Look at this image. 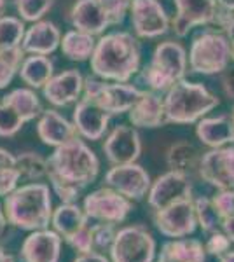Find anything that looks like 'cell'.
<instances>
[{
    "label": "cell",
    "mask_w": 234,
    "mask_h": 262,
    "mask_svg": "<svg viewBox=\"0 0 234 262\" xmlns=\"http://www.w3.org/2000/svg\"><path fill=\"white\" fill-rule=\"evenodd\" d=\"M91 232H93V247H95V252H100V253L110 252V248H112V245H114V239H116V234H117L116 224H109V222L93 224Z\"/></svg>",
    "instance_id": "38"
},
{
    "label": "cell",
    "mask_w": 234,
    "mask_h": 262,
    "mask_svg": "<svg viewBox=\"0 0 234 262\" xmlns=\"http://www.w3.org/2000/svg\"><path fill=\"white\" fill-rule=\"evenodd\" d=\"M196 137L203 145L210 149H219L227 143L234 142V129L231 116L222 114L215 117H203L201 121L196 122Z\"/></svg>",
    "instance_id": "24"
},
{
    "label": "cell",
    "mask_w": 234,
    "mask_h": 262,
    "mask_svg": "<svg viewBox=\"0 0 234 262\" xmlns=\"http://www.w3.org/2000/svg\"><path fill=\"white\" fill-rule=\"evenodd\" d=\"M82 208L89 221L109 222V224H122L127 215L133 210V201L117 192L116 189L100 187L96 191L89 192L82 201Z\"/></svg>",
    "instance_id": "9"
},
{
    "label": "cell",
    "mask_w": 234,
    "mask_h": 262,
    "mask_svg": "<svg viewBox=\"0 0 234 262\" xmlns=\"http://www.w3.org/2000/svg\"><path fill=\"white\" fill-rule=\"evenodd\" d=\"M231 121H232V129H234V107H232V112H231Z\"/></svg>",
    "instance_id": "51"
},
{
    "label": "cell",
    "mask_w": 234,
    "mask_h": 262,
    "mask_svg": "<svg viewBox=\"0 0 234 262\" xmlns=\"http://www.w3.org/2000/svg\"><path fill=\"white\" fill-rule=\"evenodd\" d=\"M63 238L54 229L32 231L19 248L23 262H59Z\"/></svg>",
    "instance_id": "19"
},
{
    "label": "cell",
    "mask_w": 234,
    "mask_h": 262,
    "mask_svg": "<svg viewBox=\"0 0 234 262\" xmlns=\"http://www.w3.org/2000/svg\"><path fill=\"white\" fill-rule=\"evenodd\" d=\"M103 182L131 201H142L143 198H147L152 185L151 175L138 163L112 166L105 173Z\"/></svg>",
    "instance_id": "12"
},
{
    "label": "cell",
    "mask_w": 234,
    "mask_h": 262,
    "mask_svg": "<svg viewBox=\"0 0 234 262\" xmlns=\"http://www.w3.org/2000/svg\"><path fill=\"white\" fill-rule=\"evenodd\" d=\"M4 100L14 108L25 119V122H30L37 117H40V114L44 112L40 103V98L37 96L35 90L32 88H16L11 93H7L4 96Z\"/></svg>",
    "instance_id": "30"
},
{
    "label": "cell",
    "mask_w": 234,
    "mask_h": 262,
    "mask_svg": "<svg viewBox=\"0 0 234 262\" xmlns=\"http://www.w3.org/2000/svg\"><path fill=\"white\" fill-rule=\"evenodd\" d=\"M96 37L89 35L86 32L80 30H72L65 32L61 37V44H59V49H61L63 56H67L70 61H88L91 60L93 53H95L96 48Z\"/></svg>",
    "instance_id": "29"
},
{
    "label": "cell",
    "mask_w": 234,
    "mask_h": 262,
    "mask_svg": "<svg viewBox=\"0 0 234 262\" xmlns=\"http://www.w3.org/2000/svg\"><path fill=\"white\" fill-rule=\"evenodd\" d=\"M103 152L112 166L137 163L142 154V140L137 128L126 124L116 126L105 138Z\"/></svg>",
    "instance_id": "16"
},
{
    "label": "cell",
    "mask_w": 234,
    "mask_h": 262,
    "mask_svg": "<svg viewBox=\"0 0 234 262\" xmlns=\"http://www.w3.org/2000/svg\"><path fill=\"white\" fill-rule=\"evenodd\" d=\"M163 100L166 124H194L219 105V98L203 84L185 79L173 84Z\"/></svg>",
    "instance_id": "4"
},
{
    "label": "cell",
    "mask_w": 234,
    "mask_h": 262,
    "mask_svg": "<svg viewBox=\"0 0 234 262\" xmlns=\"http://www.w3.org/2000/svg\"><path fill=\"white\" fill-rule=\"evenodd\" d=\"M7 0H0V18H4L6 16V12H7Z\"/></svg>",
    "instance_id": "50"
},
{
    "label": "cell",
    "mask_w": 234,
    "mask_h": 262,
    "mask_svg": "<svg viewBox=\"0 0 234 262\" xmlns=\"http://www.w3.org/2000/svg\"><path fill=\"white\" fill-rule=\"evenodd\" d=\"M138 37L130 32H110L100 35L96 42L89 67L93 75L109 82H130V79L140 72Z\"/></svg>",
    "instance_id": "2"
},
{
    "label": "cell",
    "mask_w": 234,
    "mask_h": 262,
    "mask_svg": "<svg viewBox=\"0 0 234 262\" xmlns=\"http://www.w3.org/2000/svg\"><path fill=\"white\" fill-rule=\"evenodd\" d=\"M4 212L9 226L21 231L48 229L53 221L51 189L44 182H28L4 198Z\"/></svg>",
    "instance_id": "3"
},
{
    "label": "cell",
    "mask_w": 234,
    "mask_h": 262,
    "mask_svg": "<svg viewBox=\"0 0 234 262\" xmlns=\"http://www.w3.org/2000/svg\"><path fill=\"white\" fill-rule=\"evenodd\" d=\"M198 177L217 191L234 189V145H224L205 152L199 163Z\"/></svg>",
    "instance_id": "14"
},
{
    "label": "cell",
    "mask_w": 234,
    "mask_h": 262,
    "mask_svg": "<svg viewBox=\"0 0 234 262\" xmlns=\"http://www.w3.org/2000/svg\"><path fill=\"white\" fill-rule=\"evenodd\" d=\"M72 28L86 32L89 35H103L110 25V19L98 0H75L67 16Z\"/></svg>",
    "instance_id": "20"
},
{
    "label": "cell",
    "mask_w": 234,
    "mask_h": 262,
    "mask_svg": "<svg viewBox=\"0 0 234 262\" xmlns=\"http://www.w3.org/2000/svg\"><path fill=\"white\" fill-rule=\"evenodd\" d=\"M206 248L199 239L178 238L166 242L157 252L156 262H206Z\"/></svg>",
    "instance_id": "26"
},
{
    "label": "cell",
    "mask_w": 234,
    "mask_h": 262,
    "mask_svg": "<svg viewBox=\"0 0 234 262\" xmlns=\"http://www.w3.org/2000/svg\"><path fill=\"white\" fill-rule=\"evenodd\" d=\"M100 161L80 137L63 143L48 158V180L61 203H75L98 179Z\"/></svg>",
    "instance_id": "1"
},
{
    "label": "cell",
    "mask_w": 234,
    "mask_h": 262,
    "mask_svg": "<svg viewBox=\"0 0 234 262\" xmlns=\"http://www.w3.org/2000/svg\"><path fill=\"white\" fill-rule=\"evenodd\" d=\"M203 154L198 150V147L190 142H175L166 152V164L172 171L184 173L194 179V173L198 175L199 163Z\"/></svg>",
    "instance_id": "27"
},
{
    "label": "cell",
    "mask_w": 234,
    "mask_h": 262,
    "mask_svg": "<svg viewBox=\"0 0 234 262\" xmlns=\"http://www.w3.org/2000/svg\"><path fill=\"white\" fill-rule=\"evenodd\" d=\"M27 124L23 117L19 116L14 108L7 103L6 100H0V137L2 138H11L16 133H19V129Z\"/></svg>",
    "instance_id": "37"
},
{
    "label": "cell",
    "mask_w": 234,
    "mask_h": 262,
    "mask_svg": "<svg viewBox=\"0 0 234 262\" xmlns=\"http://www.w3.org/2000/svg\"><path fill=\"white\" fill-rule=\"evenodd\" d=\"M84 93V77L79 70L69 69L54 74L53 79L42 88V96L53 107H69L77 103Z\"/></svg>",
    "instance_id": "18"
},
{
    "label": "cell",
    "mask_w": 234,
    "mask_h": 262,
    "mask_svg": "<svg viewBox=\"0 0 234 262\" xmlns=\"http://www.w3.org/2000/svg\"><path fill=\"white\" fill-rule=\"evenodd\" d=\"M127 117L135 128H159L166 124L164 100L161 98L159 93L145 90L140 100L133 105V108L127 112Z\"/></svg>",
    "instance_id": "23"
},
{
    "label": "cell",
    "mask_w": 234,
    "mask_h": 262,
    "mask_svg": "<svg viewBox=\"0 0 234 262\" xmlns=\"http://www.w3.org/2000/svg\"><path fill=\"white\" fill-rule=\"evenodd\" d=\"M61 30L56 23L49 19H40L32 23V27L27 28L25 39L21 48L27 54H40V56H49L61 44Z\"/></svg>",
    "instance_id": "21"
},
{
    "label": "cell",
    "mask_w": 234,
    "mask_h": 262,
    "mask_svg": "<svg viewBox=\"0 0 234 262\" xmlns=\"http://www.w3.org/2000/svg\"><path fill=\"white\" fill-rule=\"evenodd\" d=\"M112 116L101 108L96 101L89 98H80L74 107L72 114V122H74L77 135L84 140H101L109 129V122Z\"/></svg>",
    "instance_id": "17"
},
{
    "label": "cell",
    "mask_w": 234,
    "mask_h": 262,
    "mask_svg": "<svg viewBox=\"0 0 234 262\" xmlns=\"http://www.w3.org/2000/svg\"><path fill=\"white\" fill-rule=\"evenodd\" d=\"M54 75V63L49 56L28 54L21 63L19 79L32 90H42Z\"/></svg>",
    "instance_id": "28"
},
{
    "label": "cell",
    "mask_w": 234,
    "mask_h": 262,
    "mask_svg": "<svg viewBox=\"0 0 234 262\" xmlns=\"http://www.w3.org/2000/svg\"><path fill=\"white\" fill-rule=\"evenodd\" d=\"M16 166L19 170L21 180L27 184L48 179V159L37 152H21L19 156H16Z\"/></svg>",
    "instance_id": "32"
},
{
    "label": "cell",
    "mask_w": 234,
    "mask_h": 262,
    "mask_svg": "<svg viewBox=\"0 0 234 262\" xmlns=\"http://www.w3.org/2000/svg\"><path fill=\"white\" fill-rule=\"evenodd\" d=\"M217 4H219V9L234 12V0H217Z\"/></svg>",
    "instance_id": "47"
},
{
    "label": "cell",
    "mask_w": 234,
    "mask_h": 262,
    "mask_svg": "<svg viewBox=\"0 0 234 262\" xmlns=\"http://www.w3.org/2000/svg\"><path fill=\"white\" fill-rule=\"evenodd\" d=\"M7 217H6V212H4V203H0V238L2 234L6 232V227H7Z\"/></svg>",
    "instance_id": "46"
},
{
    "label": "cell",
    "mask_w": 234,
    "mask_h": 262,
    "mask_svg": "<svg viewBox=\"0 0 234 262\" xmlns=\"http://www.w3.org/2000/svg\"><path fill=\"white\" fill-rule=\"evenodd\" d=\"M194 210H196V219H198V227L205 234H211V232L222 229L224 217L217 210L211 198L206 196L194 198Z\"/></svg>",
    "instance_id": "31"
},
{
    "label": "cell",
    "mask_w": 234,
    "mask_h": 262,
    "mask_svg": "<svg viewBox=\"0 0 234 262\" xmlns=\"http://www.w3.org/2000/svg\"><path fill=\"white\" fill-rule=\"evenodd\" d=\"M51 226L61 236L63 242H70L79 231L89 226V217L77 203H61L54 208Z\"/></svg>",
    "instance_id": "25"
},
{
    "label": "cell",
    "mask_w": 234,
    "mask_h": 262,
    "mask_svg": "<svg viewBox=\"0 0 234 262\" xmlns=\"http://www.w3.org/2000/svg\"><path fill=\"white\" fill-rule=\"evenodd\" d=\"M74 248L77 253H89L95 252V247H93V232H91V226H86L82 231H79L70 242H67Z\"/></svg>",
    "instance_id": "42"
},
{
    "label": "cell",
    "mask_w": 234,
    "mask_h": 262,
    "mask_svg": "<svg viewBox=\"0 0 234 262\" xmlns=\"http://www.w3.org/2000/svg\"><path fill=\"white\" fill-rule=\"evenodd\" d=\"M103 11L107 12L110 25L112 27H119L124 23L126 14L131 9V2L133 0H98Z\"/></svg>",
    "instance_id": "39"
},
{
    "label": "cell",
    "mask_w": 234,
    "mask_h": 262,
    "mask_svg": "<svg viewBox=\"0 0 234 262\" xmlns=\"http://www.w3.org/2000/svg\"><path fill=\"white\" fill-rule=\"evenodd\" d=\"M27 33L25 21L19 16H4L0 18V51L21 48Z\"/></svg>",
    "instance_id": "33"
},
{
    "label": "cell",
    "mask_w": 234,
    "mask_h": 262,
    "mask_svg": "<svg viewBox=\"0 0 234 262\" xmlns=\"http://www.w3.org/2000/svg\"><path fill=\"white\" fill-rule=\"evenodd\" d=\"M222 90L227 98H234V69L224 74L222 77Z\"/></svg>",
    "instance_id": "44"
},
{
    "label": "cell",
    "mask_w": 234,
    "mask_h": 262,
    "mask_svg": "<svg viewBox=\"0 0 234 262\" xmlns=\"http://www.w3.org/2000/svg\"><path fill=\"white\" fill-rule=\"evenodd\" d=\"M74 262H110V259L105 257V253L89 252V253H79L74 259Z\"/></svg>",
    "instance_id": "43"
},
{
    "label": "cell",
    "mask_w": 234,
    "mask_h": 262,
    "mask_svg": "<svg viewBox=\"0 0 234 262\" xmlns=\"http://www.w3.org/2000/svg\"><path fill=\"white\" fill-rule=\"evenodd\" d=\"M231 245H232L231 238H229L222 229H219V231L211 232V234H208L205 248H206L208 255H214L219 259V257H222L224 253H227L231 250Z\"/></svg>",
    "instance_id": "40"
},
{
    "label": "cell",
    "mask_w": 234,
    "mask_h": 262,
    "mask_svg": "<svg viewBox=\"0 0 234 262\" xmlns=\"http://www.w3.org/2000/svg\"><path fill=\"white\" fill-rule=\"evenodd\" d=\"M130 18L138 39H157L169 30V18L159 0H133Z\"/></svg>",
    "instance_id": "13"
},
{
    "label": "cell",
    "mask_w": 234,
    "mask_h": 262,
    "mask_svg": "<svg viewBox=\"0 0 234 262\" xmlns=\"http://www.w3.org/2000/svg\"><path fill=\"white\" fill-rule=\"evenodd\" d=\"M27 58L23 48L0 51V90H6L12 82L16 74H19L21 63Z\"/></svg>",
    "instance_id": "35"
},
{
    "label": "cell",
    "mask_w": 234,
    "mask_h": 262,
    "mask_svg": "<svg viewBox=\"0 0 234 262\" xmlns=\"http://www.w3.org/2000/svg\"><path fill=\"white\" fill-rule=\"evenodd\" d=\"M12 4L21 19L35 23L44 19V16L53 9L54 0H12Z\"/></svg>",
    "instance_id": "36"
},
{
    "label": "cell",
    "mask_w": 234,
    "mask_h": 262,
    "mask_svg": "<svg viewBox=\"0 0 234 262\" xmlns=\"http://www.w3.org/2000/svg\"><path fill=\"white\" fill-rule=\"evenodd\" d=\"M219 262H234V250H229L222 257H219Z\"/></svg>",
    "instance_id": "49"
},
{
    "label": "cell",
    "mask_w": 234,
    "mask_h": 262,
    "mask_svg": "<svg viewBox=\"0 0 234 262\" xmlns=\"http://www.w3.org/2000/svg\"><path fill=\"white\" fill-rule=\"evenodd\" d=\"M211 200L224 219L234 215V189H220L211 196Z\"/></svg>",
    "instance_id": "41"
},
{
    "label": "cell",
    "mask_w": 234,
    "mask_h": 262,
    "mask_svg": "<svg viewBox=\"0 0 234 262\" xmlns=\"http://www.w3.org/2000/svg\"><path fill=\"white\" fill-rule=\"evenodd\" d=\"M177 14L172 21V30L177 37H187L196 27L215 23L219 14L217 0H173Z\"/></svg>",
    "instance_id": "15"
},
{
    "label": "cell",
    "mask_w": 234,
    "mask_h": 262,
    "mask_svg": "<svg viewBox=\"0 0 234 262\" xmlns=\"http://www.w3.org/2000/svg\"><path fill=\"white\" fill-rule=\"evenodd\" d=\"M21 180L19 170L16 166V156L0 147V198H6L18 187Z\"/></svg>",
    "instance_id": "34"
},
{
    "label": "cell",
    "mask_w": 234,
    "mask_h": 262,
    "mask_svg": "<svg viewBox=\"0 0 234 262\" xmlns=\"http://www.w3.org/2000/svg\"><path fill=\"white\" fill-rule=\"evenodd\" d=\"M109 253L110 262H156L157 243L143 224H133L117 229Z\"/></svg>",
    "instance_id": "8"
},
{
    "label": "cell",
    "mask_w": 234,
    "mask_h": 262,
    "mask_svg": "<svg viewBox=\"0 0 234 262\" xmlns=\"http://www.w3.org/2000/svg\"><path fill=\"white\" fill-rule=\"evenodd\" d=\"M152 224L164 238H189L198 229L194 200L178 201L163 210L152 212Z\"/></svg>",
    "instance_id": "10"
},
{
    "label": "cell",
    "mask_w": 234,
    "mask_h": 262,
    "mask_svg": "<svg viewBox=\"0 0 234 262\" xmlns=\"http://www.w3.org/2000/svg\"><path fill=\"white\" fill-rule=\"evenodd\" d=\"M231 60V42L224 32L205 28L193 37L189 49L190 72L201 75H215L227 70Z\"/></svg>",
    "instance_id": "6"
},
{
    "label": "cell",
    "mask_w": 234,
    "mask_h": 262,
    "mask_svg": "<svg viewBox=\"0 0 234 262\" xmlns=\"http://www.w3.org/2000/svg\"><path fill=\"white\" fill-rule=\"evenodd\" d=\"M145 90L130 82H109L96 75L84 79V98L96 101L110 116H121L130 112L133 105L140 100Z\"/></svg>",
    "instance_id": "7"
},
{
    "label": "cell",
    "mask_w": 234,
    "mask_h": 262,
    "mask_svg": "<svg viewBox=\"0 0 234 262\" xmlns=\"http://www.w3.org/2000/svg\"><path fill=\"white\" fill-rule=\"evenodd\" d=\"M37 135L44 145L54 147V149L79 137L74 122L54 108H48L40 114L39 121H37Z\"/></svg>",
    "instance_id": "22"
},
{
    "label": "cell",
    "mask_w": 234,
    "mask_h": 262,
    "mask_svg": "<svg viewBox=\"0 0 234 262\" xmlns=\"http://www.w3.org/2000/svg\"><path fill=\"white\" fill-rule=\"evenodd\" d=\"M222 231L229 236V238H231V242L234 243V215H231V217H227V219H224Z\"/></svg>",
    "instance_id": "45"
},
{
    "label": "cell",
    "mask_w": 234,
    "mask_h": 262,
    "mask_svg": "<svg viewBox=\"0 0 234 262\" xmlns=\"http://www.w3.org/2000/svg\"><path fill=\"white\" fill-rule=\"evenodd\" d=\"M189 58L180 42L164 40L156 46L151 63L138 74V81L148 88V91L166 93L173 84L185 77Z\"/></svg>",
    "instance_id": "5"
},
{
    "label": "cell",
    "mask_w": 234,
    "mask_h": 262,
    "mask_svg": "<svg viewBox=\"0 0 234 262\" xmlns=\"http://www.w3.org/2000/svg\"><path fill=\"white\" fill-rule=\"evenodd\" d=\"M0 262H16V260L9 252H6L4 248H0Z\"/></svg>",
    "instance_id": "48"
},
{
    "label": "cell",
    "mask_w": 234,
    "mask_h": 262,
    "mask_svg": "<svg viewBox=\"0 0 234 262\" xmlns=\"http://www.w3.org/2000/svg\"><path fill=\"white\" fill-rule=\"evenodd\" d=\"M193 177L178 171H166L152 182L147 194V203L152 212L172 206L178 201L194 200L193 196Z\"/></svg>",
    "instance_id": "11"
}]
</instances>
